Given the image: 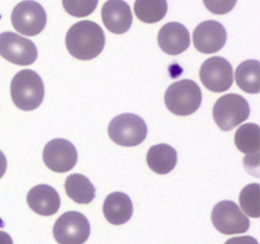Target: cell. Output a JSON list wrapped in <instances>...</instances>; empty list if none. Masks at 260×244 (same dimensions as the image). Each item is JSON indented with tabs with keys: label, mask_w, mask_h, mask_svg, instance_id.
Instances as JSON below:
<instances>
[{
	"label": "cell",
	"mask_w": 260,
	"mask_h": 244,
	"mask_svg": "<svg viewBox=\"0 0 260 244\" xmlns=\"http://www.w3.org/2000/svg\"><path fill=\"white\" fill-rule=\"evenodd\" d=\"M66 48L73 57L88 61L103 51L106 36L101 25L90 20L75 23L66 33Z\"/></svg>",
	"instance_id": "cell-1"
},
{
	"label": "cell",
	"mask_w": 260,
	"mask_h": 244,
	"mask_svg": "<svg viewBox=\"0 0 260 244\" xmlns=\"http://www.w3.org/2000/svg\"><path fill=\"white\" fill-rule=\"evenodd\" d=\"M10 96L13 103L22 111L38 108L45 97L42 79L33 70L18 71L10 84Z\"/></svg>",
	"instance_id": "cell-2"
},
{
	"label": "cell",
	"mask_w": 260,
	"mask_h": 244,
	"mask_svg": "<svg viewBox=\"0 0 260 244\" xmlns=\"http://www.w3.org/2000/svg\"><path fill=\"white\" fill-rule=\"evenodd\" d=\"M165 104L172 113L189 116L197 112L202 103V90L196 81L189 79L175 81L165 92Z\"/></svg>",
	"instance_id": "cell-3"
},
{
	"label": "cell",
	"mask_w": 260,
	"mask_h": 244,
	"mask_svg": "<svg viewBox=\"0 0 260 244\" xmlns=\"http://www.w3.org/2000/svg\"><path fill=\"white\" fill-rule=\"evenodd\" d=\"M213 119L222 131H230L240 126L250 116V106L239 94H225L213 106Z\"/></svg>",
	"instance_id": "cell-4"
},
{
	"label": "cell",
	"mask_w": 260,
	"mask_h": 244,
	"mask_svg": "<svg viewBox=\"0 0 260 244\" xmlns=\"http://www.w3.org/2000/svg\"><path fill=\"white\" fill-rule=\"evenodd\" d=\"M111 140L121 146H137L147 136L146 122L134 113H122L114 117L108 126Z\"/></svg>",
	"instance_id": "cell-5"
},
{
	"label": "cell",
	"mask_w": 260,
	"mask_h": 244,
	"mask_svg": "<svg viewBox=\"0 0 260 244\" xmlns=\"http://www.w3.org/2000/svg\"><path fill=\"white\" fill-rule=\"evenodd\" d=\"M47 23V14L40 3L35 0H23L15 5L12 12V24L22 35L37 36Z\"/></svg>",
	"instance_id": "cell-6"
},
{
	"label": "cell",
	"mask_w": 260,
	"mask_h": 244,
	"mask_svg": "<svg viewBox=\"0 0 260 244\" xmlns=\"http://www.w3.org/2000/svg\"><path fill=\"white\" fill-rule=\"evenodd\" d=\"M90 235L88 219L78 211H68L56 220L53 238L58 244H84Z\"/></svg>",
	"instance_id": "cell-7"
},
{
	"label": "cell",
	"mask_w": 260,
	"mask_h": 244,
	"mask_svg": "<svg viewBox=\"0 0 260 244\" xmlns=\"http://www.w3.org/2000/svg\"><path fill=\"white\" fill-rule=\"evenodd\" d=\"M212 224L221 234H244L250 228L248 216L233 201H220L212 210Z\"/></svg>",
	"instance_id": "cell-8"
},
{
	"label": "cell",
	"mask_w": 260,
	"mask_h": 244,
	"mask_svg": "<svg viewBox=\"0 0 260 244\" xmlns=\"http://www.w3.org/2000/svg\"><path fill=\"white\" fill-rule=\"evenodd\" d=\"M0 56L15 65H32L37 60L38 51L35 43L14 32L0 33Z\"/></svg>",
	"instance_id": "cell-9"
},
{
	"label": "cell",
	"mask_w": 260,
	"mask_h": 244,
	"mask_svg": "<svg viewBox=\"0 0 260 244\" xmlns=\"http://www.w3.org/2000/svg\"><path fill=\"white\" fill-rule=\"evenodd\" d=\"M200 76L203 85L213 93L229 90L234 83V70L230 61L220 56L206 60L201 66Z\"/></svg>",
	"instance_id": "cell-10"
},
{
	"label": "cell",
	"mask_w": 260,
	"mask_h": 244,
	"mask_svg": "<svg viewBox=\"0 0 260 244\" xmlns=\"http://www.w3.org/2000/svg\"><path fill=\"white\" fill-rule=\"evenodd\" d=\"M43 162L52 172L66 173L78 163V151L69 140L53 139L43 149Z\"/></svg>",
	"instance_id": "cell-11"
},
{
	"label": "cell",
	"mask_w": 260,
	"mask_h": 244,
	"mask_svg": "<svg viewBox=\"0 0 260 244\" xmlns=\"http://www.w3.org/2000/svg\"><path fill=\"white\" fill-rule=\"evenodd\" d=\"M228 33L217 20H206L197 25L193 32L194 47L202 53H213L225 46Z\"/></svg>",
	"instance_id": "cell-12"
},
{
	"label": "cell",
	"mask_w": 260,
	"mask_h": 244,
	"mask_svg": "<svg viewBox=\"0 0 260 244\" xmlns=\"http://www.w3.org/2000/svg\"><path fill=\"white\" fill-rule=\"evenodd\" d=\"M102 20L112 33H126L132 25L131 8L124 0H108L102 8Z\"/></svg>",
	"instance_id": "cell-13"
},
{
	"label": "cell",
	"mask_w": 260,
	"mask_h": 244,
	"mask_svg": "<svg viewBox=\"0 0 260 244\" xmlns=\"http://www.w3.org/2000/svg\"><path fill=\"white\" fill-rule=\"evenodd\" d=\"M160 48L168 55H179L190 45L189 30L178 22H170L162 25L157 35Z\"/></svg>",
	"instance_id": "cell-14"
},
{
	"label": "cell",
	"mask_w": 260,
	"mask_h": 244,
	"mask_svg": "<svg viewBox=\"0 0 260 244\" xmlns=\"http://www.w3.org/2000/svg\"><path fill=\"white\" fill-rule=\"evenodd\" d=\"M27 203L32 211L42 216H51L60 208L61 198L57 191L48 185H38L30 188Z\"/></svg>",
	"instance_id": "cell-15"
},
{
	"label": "cell",
	"mask_w": 260,
	"mask_h": 244,
	"mask_svg": "<svg viewBox=\"0 0 260 244\" xmlns=\"http://www.w3.org/2000/svg\"><path fill=\"white\" fill-rule=\"evenodd\" d=\"M103 214L109 224H126L134 214V205L128 195L123 192L109 193L103 203Z\"/></svg>",
	"instance_id": "cell-16"
},
{
	"label": "cell",
	"mask_w": 260,
	"mask_h": 244,
	"mask_svg": "<svg viewBox=\"0 0 260 244\" xmlns=\"http://www.w3.org/2000/svg\"><path fill=\"white\" fill-rule=\"evenodd\" d=\"M146 162L152 172L157 174H168L177 165V150L168 144L154 145L147 151Z\"/></svg>",
	"instance_id": "cell-17"
},
{
	"label": "cell",
	"mask_w": 260,
	"mask_h": 244,
	"mask_svg": "<svg viewBox=\"0 0 260 244\" xmlns=\"http://www.w3.org/2000/svg\"><path fill=\"white\" fill-rule=\"evenodd\" d=\"M65 191L69 198L76 203H90L95 197V188L93 183L83 174H71L65 180Z\"/></svg>",
	"instance_id": "cell-18"
},
{
	"label": "cell",
	"mask_w": 260,
	"mask_h": 244,
	"mask_svg": "<svg viewBox=\"0 0 260 244\" xmlns=\"http://www.w3.org/2000/svg\"><path fill=\"white\" fill-rule=\"evenodd\" d=\"M235 79L239 88L246 93L258 94L260 92V64L258 60L241 63L235 71Z\"/></svg>",
	"instance_id": "cell-19"
},
{
	"label": "cell",
	"mask_w": 260,
	"mask_h": 244,
	"mask_svg": "<svg viewBox=\"0 0 260 244\" xmlns=\"http://www.w3.org/2000/svg\"><path fill=\"white\" fill-rule=\"evenodd\" d=\"M134 10L139 20L152 24L167 15L168 3L167 0H136Z\"/></svg>",
	"instance_id": "cell-20"
},
{
	"label": "cell",
	"mask_w": 260,
	"mask_h": 244,
	"mask_svg": "<svg viewBox=\"0 0 260 244\" xmlns=\"http://www.w3.org/2000/svg\"><path fill=\"white\" fill-rule=\"evenodd\" d=\"M235 145L244 154H258L260 150V127L256 124H244L235 134Z\"/></svg>",
	"instance_id": "cell-21"
},
{
	"label": "cell",
	"mask_w": 260,
	"mask_h": 244,
	"mask_svg": "<svg viewBox=\"0 0 260 244\" xmlns=\"http://www.w3.org/2000/svg\"><path fill=\"white\" fill-rule=\"evenodd\" d=\"M259 193L260 186L259 183H250L245 186L239 196L240 201V207L244 211V214L249 215L250 218H259Z\"/></svg>",
	"instance_id": "cell-22"
},
{
	"label": "cell",
	"mask_w": 260,
	"mask_h": 244,
	"mask_svg": "<svg viewBox=\"0 0 260 244\" xmlns=\"http://www.w3.org/2000/svg\"><path fill=\"white\" fill-rule=\"evenodd\" d=\"M99 0H62L63 9L70 15L84 18L90 15L98 7Z\"/></svg>",
	"instance_id": "cell-23"
},
{
	"label": "cell",
	"mask_w": 260,
	"mask_h": 244,
	"mask_svg": "<svg viewBox=\"0 0 260 244\" xmlns=\"http://www.w3.org/2000/svg\"><path fill=\"white\" fill-rule=\"evenodd\" d=\"M238 0H203L205 7L213 14H228L234 9Z\"/></svg>",
	"instance_id": "cell-24"
},
{
	"label": "cell",
	"mask_w": 260,
	"mask_h": 244,
	"mask_svg": "<svg viewBox=\"0 0 260 244\" xmlns=\"http://www.w3.org/2000/svg\"><path fill=\"white\" fill-rule=\"evenodd\" d=\"M225 244H259L254 236L250 235H243V236H235L226 241Z\"/></svg>",
	"instance_id": "cell-25"
},
{
	"label": "cell",
	"mask_w": 260,
	"mask_h": 244,
	"mask_svg": "<svg viewBox=\"0 0 260 244\" xmlns=\"http://www.w3.org/2000/svg\"><path fill=\"white\" fill-rule=\"evenodd\" d=\"M7 158H5L4 152L0 150V178L3 177V175L5 174V172H7Z\"/></svg>",
	"instance_id": "cell-26"
},
{
	"label": "cell",
	"mask_w": 260,
	"mask_h": 244,
	"mask_svg": "<svg viewBox=\"0 0 260 244\" xmlns=\"http://www.w3.org/2000/svg\"><path fill=\"white\" fill-rule=\"evenodd\" d=\"M0 244H13L12 236L5 231L0 230Z\"/></svg>",
	"instance_id": "cell-27"
}]
</instances>
